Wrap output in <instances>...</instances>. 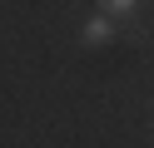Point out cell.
I'll return each instance as SVG.
<instances>
[{"label":"cell","mask_w":154,"mask_h":148,"mask_svg":"<svg viewBox=\"0 0 154 148\" xmlns=\"http://www.w3.org/2000/svg\"><path fill=\"white\" fill-rule=\"evenodd\" d=\"M80 39H85L90 49H100V45H109V39H119V25H114L109 15H100V10H94V15L80 25Z\"/></svg>","instance_id":"cell-2"},{"label":"cell","mask_w":154,"mask_h":148,"mask_svg":"<svg viewBox=\"0 0 154 148\" xmlns=\"http://www.w3.org/2000/svg\"><path fill=\"white\" fill-rule=\"evenodd\" d=\"M94 5H100V15H109L114 25H119V39L144 45V35H149V25H144V0H94Z\"/></svg>","instance_id":"cell-1"}]
</instances>
